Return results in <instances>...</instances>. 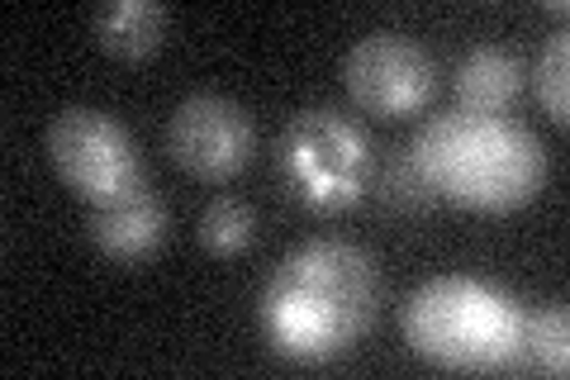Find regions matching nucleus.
<instances>
[{"label":"nucleus","mask_w":570,"mask_h":380,"mask_svg":"<svg viewBox=\"0 0 570 380\" xmlns=\"http://www.w3.org/2000/svg\"><path fill=\"white\" fill-rule=\"evenodd\" d=\"M381 310V271L371 252L343 238L295 247L262 285L257 323L291 361H333L371 333Z\"/></svg>","instance_id":"1"},{"label":"nucleus","mask_w":570,"mask_h":380,"mask_svg":"<svg viewBox=\"0 0 570 380\" xmlns=\"http://www.w3.org/2000/svg\"><path fill=\"white\" fill-rule=\"evenodd\" d=\"M404 162L428 195L480 214L523 210L547 186L538 134L504 115H433L409 143Z\"/></svg>","instance_id":"2"},{"label":"nucleus","mask_w":570,"mask_h":380,"mask_svg":"<svg viewBox=\"0 0 570 380\" xmlns=\"http://www.w3.org/2000/svg\"><path fill=\"white\" fill-rule=\"evenodd\" d=\"M528 310L490 281L433 276L404 300V342L428 367L461 376L519 371Z\"/></svg>","instance_id":"3"},{"label":"nucleus","mask_w":570,"mask_h":380,"mask_svg":"<svg viewBox=\"0 0 570 380\" xmlns=\"http://www.w3.org/2000/svg\"><path fill=\"white\" fill-rule=\"evenodd\" d=\"M281 172L309 210L337 214L366 195L371 138L343 110H299L281 134Z\"/></svg>","instance_id":"4"},{"label":"nucleus","mask_w":570,"mask_h":380,"mask_svg":"<svg viewBox=\"0 0 570 380\" xmlns=\"http://www.w3.org/2000/svg\"><path fill=\"white\" fill-rule=\"evenodd\" d=\"M48 162L58 181L86 205H115L142 191V153L115 115L67 105L48 124Z\"/></svg>","instance_id":"5"},{"label":"nucleus","mask_w":570,"mask_h":380,"mask_svg":"<svg viewBox=\"0 0 570 380\" xmlns=\"http://www.w3.org/2000/svg\"><path fill=\"white\" fill-rule=\"evenodd\" d=\"M343 81H347V96L366 115L404 119V115L428 110V100L438 90V67L409 33L371 29L347 48Z\"/></svg>","instance_id":"6"},{"label":"nucleus","mask_w":570,"mask_h":380,"mask_svg":"<svg viewBox=\"0 0 570 380\" xmlns=\"http://www.w3.org/2000/svg\"><path fill=\"white\" fill-rule=\"evenodd\" d=\"M167 148L195 181H234L257 153V129L238 100L195 90L167 119Z\"/></svg>","instance_id":"7"},{"label":"nucleus","mask_w":570,"mask_h":380,"mask_svg":"<svg viewBox=\"0 0 570 380\" xmlns=\"http://www.w3.org/2000/svg\"><path fill=\"white\" fill-rule=\"evenodd\" d=\"M86 233L110 262H142L167 243V210L157 195L138 191L129 201L96 205L91 220H86Z\"/></svg>","instance_id":"8"},{"label":"nucleus","mask_w":570,"mask_h":380,"mask_svg":"<svg viewBox=\"0 0 570 380\" xmlns=\"http://www.w3.org/2000/svg\"><path fill=\"white\" fill-rule=\"evenodd\" d=\"M523 81H528V71H523V58L519 52H509V48H494V43H480L471 48L466 58L456 62V105L466 115H504L513 110V100L523 96Z\"/></svg>","instance_id":"9"},{"label":"nucleus","mask_w":570,"mask_h":380,"mask_svg":"<svg viewBox=\"0 0 570 380\" xmlns=\"http://www.w3.org/2000/svg\"><path fill=\"white\" fill-rule=\"evenodd\" d=\"M91 33L115 58H148L167 33V10L157 0H115V6H100L91 14Z\"/></svg>","instance_id":"10"},{"label":"nucleus","mask_w":570,"mask_h":380,"mask_svg":"<svg viewBox=\"0 0 570 380\" xmlns=\"http://www.w3.org/2000/svg\"><path fill=\"white\" fill-rule=\"evenodd\" d=\"M195 238H200V247L209 252V257L234 262L257 243V210L247 201H238V195H219V201H209L200 210Z\"/></svg>","instance_id":"11"},{"label":"nucleus","mask_w":570,"mask_h":380,"mask_svg":"<svg viewBox=\"0 0 570 380\" xmlns=\"http://www.w3.org/2000/svg\"><path fill=\"white\" fill-rule=\"evenodd\" d=\"M532 90H538V105L547 110V119L566 129L570 124V33L557 29L542 43L538 62H532Z\"/></svg>","instance_id":"12"},{"label":"nucleus","mask_w":570,"mask_h":380,"mask_svg":"<svg viewBox=\"0 0 570 380\" xmlns=\"http://www.w3.org/2000/svg\"><path fill=\"white\" fill-rule=\"evenodd\" d=\"M523 361L547 376H566L570 371V314L561 304L551 310H528L523 323Z\"/></svg>","instance_id":"13"}]
</instances>
